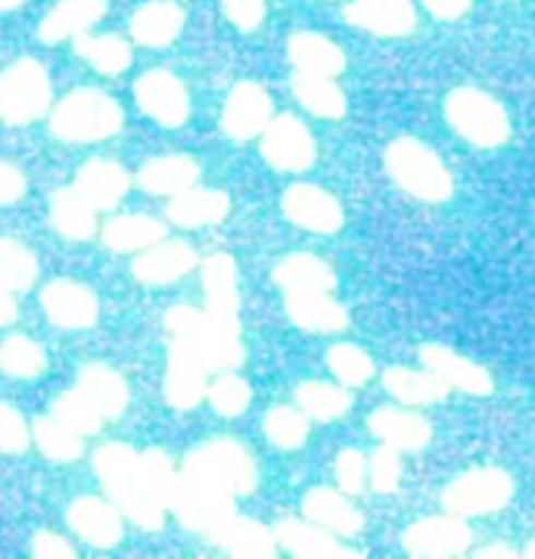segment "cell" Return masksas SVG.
<instances>
[{"mask_svg":"<svg viewBox=\"0 0 535 559\" xmlns=\"http://www.w3.org/2000/svg\"><path fill=\"white\" fill-rule=\"evenodd\" d=\"M404 551L423 559H449L465 555L473 544V531L465 518L449 512L447 518H426L409 525L402 536Z\"/></svg>","mask_w":535,"mask_h":559,"instance_id":"7c38bea8","label":"cell"},{"mask_svg":"<svg viewBox=\"0 0 535 559\" xmlns=\"http://www.w3.org/2000/svg\"><path fill=\"white\" fill-rule=\"evenodd\" d=\"M383 386L387 392L400 400L402 405H433V402H441L449 396V383L436 376L433 370H413V368H389L383 373Z\"/></svg>","mask_w":535,"mask_h":559,"instance_id":"e575fe53","label":"cell"},{"mask_svg":"<svg viewBox=\"0 0 535 559\" xmlns=\"http://www.w3.org/2000/svg\"><path fill=\"white\" fill-rule=\"evenodd\" d=\"M166 239V226L158 218L129 213V216L110 218L103 226V245L114 252H142L147 247Z\"/></svg>","mask_w":535,"mask_h":559,"instance_id":"8d00e7d4","label":"cell"},{"mask_svg":"<svg viewBox=\"0 0 535 559\" xmlns=\"http://www.w3.org/2000/svg\"><path fill=\"white\" fill-rule=\"evenodd\" d=\"M447 121L475 147H499L512 134L504 106L478 87H456L447 97Z\"/></svg>","mask_w":535,"mask_h":559,"instance_id":"5b68a950","label":"cell"},{"mask_svg":"<svg viewBox=\"0 0 535 559\" xmlns=\"http://www.w3.org/2000/svg\"><path fill=\"white\" fill-rule=\"evenodd\" d=\"M32 555L37 559H74V546L54 531H37L32 536Z\"/></svg>","mask_w":535,"mask_h":559,"instance_id":"db71d44e","label":"cell"},{"mask_svg":"<svg viewBox=\"0 0 535 559\" xmlns=\"http://www.w3.org/2000/svg\"><path fill=\"white\" fill-rule=\"evenodd\" d=\"M71 531L97 549H110L121 542L123 523L121 512L116 504L103 502L97 497H80L74 499L67 512Z\"/></svg>","mask_w":535,"mask_h":559,"instance_id":"d6986e66","label":"cell"},{"mask_svg":"<svg viewBox=\"0 0 535 559\" xmlns=\"http://www.w3.org/2000/svg\"><path fill=\"white\" fill-rule=\"evenodd\" d=\"M76 389L97 407L106 420H116L129 407V383L119 370L103 362H93L80 370Z\"/></svg>","mask_w":535,"mask_h":559,"instance_id":"4dcf8cb0","label":"cell"},{"mask_svg":"<svg viewBox=\"0 0 535 559\" xmlns=\"http://www.w3.org/2000/svg\"><path fill=\"white\" fill-rule=\"evenodd\" d=\"M95 473L110 502L119 507L132 523L145 531L160 528L163 510L147 502L140 486V452H134L129 444L110 441L95 452Z\"/></svg>","mask_w":535,"mask_h":559,"instance_id":"6da1fadb","label":"cell"},{"mask_svg":"<svg viewBox=\"0 0 535 559\" xmlns=\"http://www.w3.org/2000/svg\"><path fill=\"white\" fill-rule=\"evenodd\" d=\"M200 164L192 155H160L136 174V185L150 194H179L198 185Z\"/></svg>","mask_w":535,"mask_h":559,"instance_id":"d6a6232c","label":"cell"},{"mask_svg":"<svg viewBox=\"0 0 535 559\" xmlns=\"http://www.w3.org/2000/svg\"><path fill=\"white\" fill-rule=\"evenodd\" d=\"M302 515L336 536H357L365 528L362 512L344 493L329 489V486H318L305 493Z\"/></svg>","mask_w":535,"mask_h":559,"instance_id":"484cf974","label":"cell"},{"mask_svg":"<svg viewBox=\"0 0 535 559\" xmlns=\"http://www.w3.org/2000/svg\"><path fill=\"white\" fill-rule=\"evenodd\" d=\"M74 187L97 207V211H110V207L119 205L123 194L129 192L132 179H129L127 168L116 164V160L93 158L80 168Z\"/></svg>","mask_w":535,"mask_h":559,"instance_id":"83f0119b","label":"cell"},{"mask_svg":"<svg viewBox=\"0 0 535 559\" xmlns=\"http://www.w3.org/2000/svg\"><path fill=\"white\" fill-rule=\"evenodd\" d=\"M166 326L174 340H185L200 349L211 370H234L245 360V349L239 342V323L218 321L207 313L176 305L168 310Z\"/></svg>","mask_w":535,"mask_h":559,"instance_id":"277c9868","label":"cell"},{"mask_svg":"<svg viewBox=\"0 0 535 559\" xmlns=\"http://www.w3.org/2000/svg\"><path fill=\"white\" fill-rule=\"evenodd\" d=\"M282 207L292 224L312 234H334L344 226L342 203L323 187L299 181L284 192Z\"/></svg>","mask_w":535,"mask_h":559,"instance_id":"9a60e30c","label":"cell"},{"mask_svg":"<svg viewBox=\"0 0 535 559\" xmlns=\"http://www.w3.org/2000/svg\"><path fill=\"white\" fill-rule=\"evenodd\" d=\"M475 557L478 559H514L518 557V551L507 544H488V546H483V549L475 551Z\"/></svg>","mask_w":535,"mask_h":559,"instance_id":"680465c9","label":"cell"},{"mask_svg":"<svg viewBox=\"0 0 535 559\" xmlns=\"http://www.w3.org/2000/svg\"><path fill=\"white\" fill-rule=\"evenodd\" d=\"M473 5V0H426V9L436 19H443V22H454V19L465 16Z\"/></svg>","mask_w":535,"mask_h":559,"instance_id":"9f6ffc18","label":"cell"},{"mask_svg":"<svg viewBox=\"0 0 535 559\" xmlns=\"http://www.w3.org/2000/svg\"><path fill=\"white\" fill-rule=\"evenodd\" d=\"M325 360H329V368L334 370V376L344 386H362L373 376V360L357 344H336V347H331Z\"/></svg>","mask_w":535,"mask_h":559,"instance_id":"c3c4849f","label":"cell"},{"mask_svg":"<svg viewBox=\"0 0 535 559\" xmlns=\"http://www.w3.org/2000/svg\"><path fill=\"white\" fill-rule=\"evenodd\" d=\"M297 405L308 415L310 420L318 424H329L347 415L352 407V394L344 386L329 381H302L297 386Z\"/></svg>","mask_w":535,"mask_h":559,"instance_id":"f35d334b","label":"cell"},{"mask_svg":"<svg viewBox=\"0 0 535 559\" xmlns=\"http://www.w3.org/2000/svg\"><path fill=\"white\" fill-rule=\"evenodd\" d=\"M54 103V84L35 58H19L0 74V119L9 127H27L43 119Z\"/></svg>","mask_w":535,"mask_h":559,"instance_id":"8992f818","label":"cell"},{"mask_svg":"<svg viewBox=\"0 0 535 559\" xmlns=\"http://www.w3.org/2000/svg\"><path fill=\"white\" fill-rule=\"evenodd\" d=\"M19 318V308L16 300L11 297V292L0 289V326H11Z\"/></svg>","mask_w":535,"mask_h":559,"instance_id":"6f0895ef","label":"cell"},{"mask_svg":"<svg viewBox=\"0 0 535 559\" xmlns=\"http://www.w3.org/2000/svg\"><path fill=\"white\" fill-rule=\"evenodd\" d=\"M211 373L205 357L194 344L185 340H174L168 349V370H166V392L168 405L176 409H192L207 394L205 379Z\"/></svg>","mask_w":535,"mask_h":559,"instance_id":"4fadbf2b","label":"cell"},{"mask_svg":"<svg viewBox=\"0 0 535 559\" xmlns=\"http://www.w3.org/2000/svg\"><path fill=\"white\" fill-rule=\"evenodd\" d=\"M202 292H205V313L218 321L239 323V287L237 263L226 252H215L202 265Z\"/></svg>","mask_w":535,"mask_h":559,"instance_id":"7402d4cb","label":"cell"},{"mask_svg":"<svg viewBox=\"0 0 535 559\" xmlns=\"http://www.w3.org/2000/svg\"><path fill=\"white\" fill-rule=\"evenodd\" d=\"M402 471L404 467H402L400 450L383 444V447H378V450L373 452V457H370L368 480L373 484V489L378 493H394L402 484Z\"/></svg>","mask_w":535,"mask_h":559,"instance_id":"681fc988","label":"cell"},{"mask_svg":"<svg viewBox=\"0 0 535 559\" xmlns=\"http://www.w3.org/2000/svg\"><path fill=\"white\" fill-rule=\"evenodd\" d=\"M289 61L295 63L297 71L318 76H338L347 69V56L331 43L329 37L318 32H297L289 40Z\"/></svg>","mask_w":535,"mask_h":559,"instance_id":"836d02e7","label":"cell"},{"mask_svg":"<svg viewBox=\"0 0 535 559\" xmlns=\"http://www.w3.org/2000/svg\"><path fill=\"white\" fill-rule=\"evenodd\" d=\"M286 316L297 329L310 334H336L349 323L347 310L331 297V292H289Z\"/></svg>","mask_w":535,"mask_h":559,"instance_id":"603a6c76","label":"cell"},{"mask_svg":"<svg viewBox=\"0 0 535 559\" xmlns=\"http://www.w3.org/2000/svg\"><path fill=\"white\" fill-rule=\"evenodd\" d=\"M123 127V108L116 97L95 87L74 90L50 114V132L71 145H90L114 136Z\"/></svg>","mask_w":535,"mask_h":559,"instance_id":"7a4b0ae2","label":"cell"},{"mask_svg":"<svg viewBox=\"0 0 535 559\" xmlns=\"http://www.w3.org/2000/svg\"><path fill=\"white\" fill-rule=\"evenodd\" d=\"M50 415H56L63 426H69L71 431H76L80 437H93V433L100 431L103 424H106V418L97 413V407L76 386L58 396Z\"/></svg>","mask_w":535,"mask_h":559,"instance_id":"bcb514c9","label":"cell"},{"mask_svg":"<svg viewBox=\"0 0 535 559\" xmlns=\"http://www.w3.org/2000/svg\"><path fill=\"white\" fill-rule=\"evenodd\" d=\"M263 431H265V439L271 441L273 447L292 452V450H299V447L308 441L310 418L299 407L276 405L265 415Z\"/></svg>","mask_w":535,"mask_h":559,"instance_id":"f6af8a7d","label":"cell"},{"mask_svg":"<svg viewBox=\"0 0 535 559\" xmlns=\"http://www.w3.org/2000/svg\"><path fill=\"white\" fill-rule=\"evenodd\" d=\"M273 278L286 295L289 292H331L336 287V273L323 258L310 252L284 258L273 271Z\"/></svg>","mask_w":535,"mask_h":559,"instance_id":"d590c367","label":"cell"},{"mask_svg":"<svg viewBox=\"0 0 535 559\" xmlns=\"http://www.w3.org/2000/svg\"><path fill=\"white\" fill-rule=\"evenodd\" d=\"M198 265V252L187 242H160L142 250V255L134 260L132 271L136 282L147 284V287H166V284L179 282L189 271Z\"/></svg>","mask_w":535,"mask_h":559,"instance_id":"ffe728a7","label":"cell"},{"mask_svg":"<svg viewBox=\"0 0 535 559\" xmlns=\"http://www.w3.org/2000/svg\"><path fill=\"white\" fill-rule=\"evenodd\" d=\"M32 444V428L9 402H0V452L3 454H24Z\"/></svg>","mask_w":535,"mask_h":559,"instance_id":"f907efd6","label":"cell"},{"mask_svg":"<svg viewBox=\"0 0 535 559\" xmlns=\"http://www.w3.org/2000/svg\"><path fill=\"white\" fill-rule=\"evenodd\" d=\"M27 194V177L9 160H0V205H14Z\"/></svg>","mask_w":535,"mask_h":559,"instance_id":"11a10c76","label":"cell"},{"mask_svg":"<svg viewBox=\"0 0 535 559\" xmlns=\"http://www.w3.org/2000/svg\"><path fill=\"white\" fill-rule=\"evenodd\" d=\"M221 5L228 22L241 32L258 29L265 19V0H221Z\"/></svg>","mask_w":535,"mask_h":559,"instance_id":"f5cc1de1","label":"cell"},{"mask_svg":"<svg viewBox=\"0 0 535 559\" xmlns=\"http://www.w3.org/2000/svg\"><path fill=\"white\" fill-rule=\"evenodd\" d=\"M176 478H179V473L174 471V463L166 452L147 450L140 454V486L150 504L166 512L171 507Z\"/></svg>","mask_w":535,"mask_h":559,"instance_id":"b9f144b4","label":"cell"},{"mask_svg":"<svg viewBox=\"0 0 535 559\" xmlns=\"http://www.w3.org/2000/svg\"><path fill=\"white\" fill-rule=\"evenodd\" d=\"M40 305L54 326L63 331H84L95 326L100 316L95 292L87 284L71 282V278H56L40 292Z\"/></svg>","mask_w":535,"mask_h":559,"instance_id":"5bb4252c","label":"cell"},{"mask_svg":"<svg viewBox=\"0 0 535 559\" xmlns=\"http://www.w3.org/2000/svg\"><path fill=\"white\" fill-rule=\"evenodd\" d=\"M207 402L224 418H239L252 402V389L241 376L224 373L207 386Z\"/></svg>","mask_w":535,"mask_h":559,"instance_id":"7dc6e473","label":"cell"},{"mask_svg":"<svg viewBox=\"0 0 535 559\" xmlns=\"http://www.w3.org/2000/svg\"><path fill=\"white\" fill-rule=\"evenodd\" d=\"M231 211V200L221 190H202V187H189V190L174 194L168 203V218L181 229H202V226L221 224Z\"/></svg>","mask_w":535,"mask_h":559,"instance_id":"f1b7e54d","label":"cell"},{"mask_svg":"<svg viewBox=\"0 0 535 559\" xmlns=\"http://www.w3.org/2000/svg\"><path fill=\"white\" fill-rule=\"evenodd\" d=\"M383 160L394 185L413 198L426 200V203H443L452 198V174L426 142L415 136H400L387 147Z\"/></svg>","mask_w":535,"mask_h":559,"instance_id":"3957f363","label":"cell"},{"mask_svg":"<svg viewBox=\"0 0 535 559\" xmlns=\"http://www.w3.org/2000/svg\"><path fill=\"white\" fill-rule=\"evenodd\" d=\"M213 544L218 549H224L226 555L239 557V559H273L278 555L276 533L268 525L258 523L250 518H228L218 531L211 533Z\"/></svg>","mask_w":535,"mask_h":559,"instance_id":"cb8c5ba5","label":"cell"},{"mask_svg":"<svg viewBox=\"0 0 535 559\" xmlns=\"http://www.w3.org/2000/svg\"><path fill=\"white\" fill-rule=\"evenodd\" d=\"M32 439L40 447V452L54 463H74L82 457L84 441L76 431L63 426L56 415H43L32 426Z\"/></svg>","mask_w":535,"mask_h":559,"instance_id":"7bdbcfd3","label":"cell"},{"mask_svg":"<svg viewBox=\"0 0 535 559\" xmlns=\"http://www.w3.org/2000/svg\"><path fill=\"white\" fill-rule=\"evenodd\" d=\"M97 207L76 187H63L50 198V224L69 242H87L97 231Z\"/></svg>","mask_w":535,"mask_h":559,"instance_id":"1f68e13d","label":"cell"},{"mask_svg":"<svg viewBox=\"0 0 535 559\" xmlns=\"http://www.w3.org/2000/svg\"><path fill=\"white\" fill-rule=\"evenodd\" d=\"M37 265L35 252L19 239L0 237V289L5 292H27L37 282Z\"/></svg>","mask_w":535,"mask_h":559,"instance_id":"60d3db41","label":"cell"},{"mask_svg":"<svg viewBox=\"0 0 535 559\" xmlns=\"http://www.w3.org/2000/svg\"><path fill=\"white\" fill-rule=\"evenodd\" d=\"M181 471L211 480L231 497H247L258 486V465L250 450L234 439H213L200 444L189 452Z\"/></svg>","mask_w":535,"mask_h":559,"instance_id":"52a82bcc","label":"cell"},{"mask_svg":"<svg viewBox=\"0 0 535 559\" xmlns=\"http://www.w3.org/2000/svg\"><path fill=\"white\" fill-rule=\"evenodd\" d=\"M185 9L174 0H150L132 16V37L145 48H166L185 27Z\"/></svg>","mask_w":535,"mask_h":559,"instance_id":"f546056e","label":"cell"},{"mask_svg":"<svg viewBox=\"0 0 535 559\" xmlns=\"http://www.w3.org/2000/svg\"><path fill=\"white\" fill-rule=\"evenodd\" d=\"M420 360L428 370L441 376L449 383V389H460V392L473 396H488L494 392V379L486 368L465 355L454 353V349L443 347V344H426L420 349Z\"/></svg>","mask_w":535,"mask_h":559,"instance_id":"e0dca14e","label":"cell"},{"mask_svg":"<svg viewBox=\"0 0 535 559\" xmlns=\"http://www.w3.org/2000/svg\"><path fill=\"white\" fill-rule=\"evenodd\" d=\"M336 480L344 493H360L368 484V460L360 450H344L336 457Z\"/></svg>","mask_w":535,"mask_h":559,"instance_id":"816d5d0a","label":"cell"},{"mask_svg":"<svg viewBox=\"0 0 535 559\" xmlns=\"http://www.w3.org/2000/svg\"><path fill=\"white\" fill-rule=\"evenodd\" d=\"M260 136H263L260 140V153H263L268 166L276 168V171L302 174L316 164V136L297 116H276Z\"/></svg>","mask_w":535,"mask_h":559,"instance_id":"30bf717a","label":"cell"},{"mask_svg":"<svg viewBox=\"0 0 535 559\" xmlns=\"http://www.w3.org/2000/svg\"><path fill=\"white\" fill-rule=\"evenodd\" d=\"M45 368H48V355L29 336L16 334L0 342V370L11 379H37V376H43Z\"/></svg>","mask_w":535,"mask_h":559,"instance_id":"ee69618b","label":"cell"},{"mask_svg":"<svg viewBox=\"0 0 535 559\" xmlns=\"http://www.w3.org/2000/svg\"><path fill=\"white\" fill-rule=\"evenodd\" d=\"M370 431L376 433L383 444L394 447L400 452H420L430 444L433 428L423 415L413 409L400 407H378L368 420Z\"/></svg>","mask_w":535,"mask_h":559,"instance_id":"d4e9b609","label":"cell"},{"mask_svg":"<svg viewBox=\"0 0 535 559\" xmlns=\"http://www.w3.org/2000/svg\"><path fill=\"white\" fill-rule=\"evenodd\" d=\"M24 3H27V0H0V11H14Z\"/></svg>","mask_w":535,"mask_h":559,"instance_id":"91938a15","label":"cell"},{"mask_svg":"<svg viewBox=\"0 0 535 559\" xmlns=\"http://www.w3.org/2000/svg\"><path fill=\"white\" fill-rule=\"evenodd\" d=\"M522 555H525L527 559H535V538H533V542H531V544H527V546H525V551H522Z\"/></svg>","mask_w":535,"mask_h":559,"instance_id":"94428289","label":"cell"},{"mask_svg":"<svg viewBox=\"0 0 535 559\" xmlns=\"http://www.w3.org/2000/svg\"><path fill=\"white\" fill-rule=\"evenodd\" d=\"M295 97L302 103L310 114L321 116V119H342L347 114V95L334 82V76H318L297 71L292 80Z\"/></svg>","mask_w":535,"mask_h":559,"instance_id":"74e56055","label":"cell"},{"mask_svg":"<svg viewBox=\"0 0 535 559\" xmlns=\"http://www.w3.org/2000/svg\"><path fill=\"white\" fill-rule=\"evenodd\" d=\"M134 100L142 114L166 129L181 127L189 119V93L185 82L168 69H150L134 84Z\"/></svg>","mask_w":535,"mask_h":559,"instance_id":"8fae6325","label":"cell"},{"mask_svg":"<svg viewBox=\"0 0 535 559\" xmlns=\"http://www.w3.org/2000/svg\"><path fill=\"white\" fill-rule=\"evenodd\" d=\"M74 50L100 74L116 76L132 67V48L119 35H84L74 37Z\"/></svg>","mask_w":535,"mask_h":559,"instance_id":"ab89813d","label":"cell"},{"mask_svg":"<svg viewBox=\"0 0 535 559\" xmlns=\"http://www.w3.org/2000/svg\"><path fill=\"white\" fill-rule=\"evenodd\" d=\"M106 14L108 0H61L43 19L37 35L45 45H58L90 32Z\"/></svg>","mask_w":535,"mask_h":559,"instance_id":"4316f807","label":"cell"},{"mask_svg":"<svg viewBox=\"0 0 535 559\" xmlns=\"http://www.w3.org/2000/svg\"><path fill=\"white\" fill-rule=\"evenodd\" d=\"M273 119L271 95L258 82H239L226 97L221 127L234 142H247L263 134Z\"/></svg>","mask_w":535,"mask_h":559,"instance_id":"2e32d148","label":"cell"},{"mask_svg":"<svg viewBox=\"0 0 535 559\" xmlns=\"http://www.w3.org/2000/svg\"><path fill=\"white\" fill-rule=\"evenodd\" d=\"M514 497V478L501 467H473L443 489V507L456 518H480L504 510Z\"/></svg>","mask_w":535,"mask_h":559,"instance_id":"ba28073f","label":"cell"},{"mask_svg":"<svg viewBox=\"0 0 535 559\" xmlns=\"http://www.w3.org/2000/svg\"><path fill=\"white\" fill-rule=\"evenodd\" d=\"M231 493L211 484V480L192 476V473L181 471L176 478L174 499L168 510L187 525L189 531L213 533L226 523L228 518L237 515V504H234Z\"/></svg>","mask_w":535,"mask_h":559,"instance_id":"9c48e42d","label":"cell"},{"mask_svg":"<svg viewBox=\"0 0 535 559\" xmlns=\"http://www.w3.org/2000/svg\"><path fill=\"white\" fill-rule=\"evenodd\" d=\"M344 19L352 27L378 37H404L417 24L409 0H355L344 9Z\"/></svg>","mask_w":535,"mask_h":559,"instance_id":"ac0fdd59","label":"cell"},{"mask_svg":"<svg viewBox=\"0 0 535 559\" xmlns=\"http://www.w3.org/2000/svg\"><path fill=\"white\" fill-rule=\"evenodd\" d=\"M276 542L282 549L299 559H352L360 557V551L342 546L334 538V533L321 528L316 523H302V520H282L273 525Z\"/></svg>","mask_w":535,"mask_h":559,"instance_id":"44dd1931","label":"cell"}]
</instances>
